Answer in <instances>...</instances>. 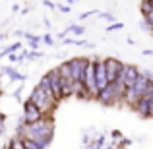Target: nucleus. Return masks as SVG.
<instances>
[{
    "mask_svg": "<svg viewBox=\"0 0 153 149\" xmlns=\"http://www.w3.org/2000/svg\"><path fill=\"white\" fill-rule=\"evenodd\" d=\"M74 2H79V0H74Z\"/></svg>",
    "mask_w": 153,
    "mask_h": 149,
    "instance_id": "nucleus-39",
    "label": "nucleus"
},
{
    "mask_svg": "<svg viewBox=\"0 0 153 149\" xmlns=\"http://www.w3.org/2000/svg\"><path fill=\"white\" fill-rule=\"evenodd\" d=\"M19 12H22L23 16H25V14H29V12H31V4H29V6H25V8H19Z\"/></svg>",
    "mask_w": 153,
    "mask_h": 149,
    "instance_id": "nucleus-28",
    "label": "nucleus"
},
{
    "mask_svg": "<svg viewBox=\"0 0 153 149\" xmlns=\"http://www.w3.org/2000/svg\"><path fill=\"white\" fill-rule=\"evenodd\" d=\"M112 139H114V142H118V139H122V132L120 130H112Z\"/></svg>",
    "mask_w": 153,
    "mask_h": 149,
    "instance_id": "nucleus-25",
    "label": "nucleus"
},
{
    "mask_svg": "<svg viewBox=\"0 0 153 149\" xmlns=\"http://www.w3.org/2000/svg\"><path fill=\"white\" fill-rule=\"evenodd\" d=\"M41 43H43V45H47V47H54V39H52L51 33L41 35Z\"/></svg>",
    "mask_w": 153,
    "mask_h": 149,
    "instance_id": "nucleus-18",
    "label": "nucleus"
},
{
    "mask_svg": "<svg viewBox=\"0 0 153 149\" xmlns=\"http://www.w3.org/2000/svg\"><path fill=\"white\" fill-rule=\"evenodd\" d=\"M97 103L105 105V107H112V105H118L116 103V95H114V85H112V82L108 83L107 87H103L101 91L97 93V97H95Z\"/></svg>",
    "mask_w": 153,
    "mask_h": 149,
    "instance_id": "nucleus-7",
    "label": "nucleus"
},
{
    "mask_svg": "<svg viewBox=\"0 0 153 149\" xmlns=\"http://www.w3.org/2000/svg\"><path fill=\"white\" fill-rule=\"evenodd\" d=\"M43 56H45V54H43L39 49H29L27 54H25V60H27V62H37V60L43 58Z\"/></svg>",
    "mask_w": 153,
    "mask_h": 149,
    "instance_id": "nucleus-14",
    "label": "nucleus"
},
{
    "mask_svg": "<svg viewBox=\"0 0 153 149\" xmlns=\"http://www.w3.org/2000/svg\"><path fill=\"white\" fill-rule=\"evenodd\" d=\"M0 79H2V70H0Z\"/></svg>",
    "mask_w": 153,
    "mask_h": 149,
    "instance_id": "nucleus-37",
    "label": "nucleus"
},
{
    "mask_svg": "<svg viewBox=\"0 0 153 149\" xmlns=\"http://www.w3.org/2000/svg\"><path fill=\"white\" fill-rule=\"evenodd\" d=\"M149 105H151V101L143 95V97H140L136 101V105L132 107V110H134L138 116H142V118H149Z\"/></svg>",
    "mask_w": 153,
    "mask_h": 149,
    "instance_id": "nucleus-9",
    "label": "nucleus"
},
{
    "mask_svg": "<svg viewBox=\"0 0 153 149\" xmlns=\"http://www.w3.org/2000/svg\"><path fill=\"white\" fill-rule=\"evenodd\" d=\"M143 54H146V56H151L153 50H151V49H146V50H143Z\"/></svg>",
    "mask_w": 153,
    "mask_h": 149,
    "instance_id": "nucleus-32",
    "label": "nucleus"
},
{
    "mask_svg": "<svg viewBox=\"0 0 153 149\" xmlns=\"http://www.w3.org/2000/svg\"><path fill=\"white\" fill-rule=\"evenodd\" d=\"M43 6L49 8V10H56V4H54V2H51V0H43Z\"/></svg>",
    "mask_w": 153,
    "mask_h": 149,
    "instance_id": "nucleus-26",
    "label": "nucleus"
},
{
    "mask_svg": "<svg viewBox=\"0 0 153 149\" xmlns=\"http://www.w3.org/2000/svg\"><path fill=\"white\" fill-rule=\"evenodd\" d=\"M14 97L18 99V101H22V87H18V89L14 91Z\"/></svg>",
    "mask_w": 153,
    "mask_h": 149,
    "instance_id": "nucleus-27",
    "label": "nucleus"
},
{
    "mask_svg": "<svg viewBox=\"0 0 153 149\" xmlns=\"http://www.w3.org/2000/svg\"><path fill=\"white\" fill-rule=\"evenodd\" d=\"M23 147H25V149H45L41 143L33 142V139H29V138H23Z\"/></svg>",
    "mask_w": 153,
    "mask_h": 149,
    "instance_id": "nucleus-16",
    "label": "nucleus"
},
{
    "mask_svg": "<svg viewBox=\"0 0 153 149\" xmlns=\"http://www.w3.org/2000/svg\"><path fill=\"white\" fill-rule=\"evenodd\" d=\"M140 78V68L136 64H128V62H122V68L118 72V78L116 79H122V83L126 87L134 85V82Z\"/></svg>",
    "mask_w": 153,
    "mask_h": 149,
    "instance_id": "nucleus-4",
    "label": "nucleus"
},
{
    "mask_svg": "<svg viewBox=\"0 0 153 149\" xmlns=\"http://www.w3.org/2000/svg\"><path fill=\"white\" fill-rule=\"evenodd\" d=\"M0 116H4V114H2V110H0Z\"/></svg>",
    "mask_w": 153,
    "mask_h": 149,
    "instance_id": "nucleus-38",
    "label": "nucleus"
},
{
    "mask_svg": "<svg viewBox=\"0 0 153 149\" xmlns=\"http://www.w3.org/2000/svg\"><path fill=\"white\" fill-rule=\"evenodd\" d=\"M105 66H107L108 82H114V79L118 78L120 68H122V60H118L116 56H105Z\"/></svg>",
    "mask_w": 153,
    "mask_h": 149,
    "instance_id": "nucleus-8",
    "label": "nucleus"
},
{
    "mask_svg": "<svg viewBox=\"0 0 153 149\" xmlns=\"http://www.w3.org/2000/svg\"><path fill=\"white\" fill-rule=\"evenodd\" d=\"M12 12H14V14H16V12H19V4H14V6H12Z\"/></svg>",
    "mask_w": 153,
    "mask_h": 149,
    "instance_id": "nucleus-31",
    "label": "nucleus"
},
{
    "mask_svg": "<svg viewBox=\"0 0 153 149\" xmlns=\"http://www.w3.org/2000/svg\"><path fill=\"white\" fill-rule=\"evenodd\" d=\"M140 12H142V18L153 12V0H140Z\"/></svg>",
    "mask_w": 153,
    "mask_h": 149,
    "instance_id": "nucleus-15",
    "label": "nucleus"
},
{
    "mask_svg": "<svg viewBox=\"0 0 153 149\" xmlns=\"http://www.w3.org/2000/svg\"><path fill=\"white\" fill-rule=\"evenodd\" d=\"M29 101H33V103L37 105V108H39V110H41L45 116H47V114H54L56 107H58V101L52 99V97H49V95H47L39 85H35L33 89H31Z\"/></svg>",
    "mask_w": 153,
    "mask_h": 149,
    "instance_id": "nucleus-2",
    "label": "nucleus"
},
{
    "mask_svg": "<svg viewBox=\"0 0 153 149\" xmlns=\"http://www.w3.org/2000/svg\"><path fill=\"white\" fill-rule=\"evenodd\" d=\"M124 29V23L122 21H112L111 25H107V33H112V31H120Z\"/></svg>",
    "mask_w": 153,
    "mask_h": 149,
    "instance_id": "nucleus-17",
    "label": "nucleus"
},
{
    "mask_svg": "<svg viewBox=\"0 0 153 149\" xmlns=\"http://www.w3.org/2000/svg\"><path fill=\"white\" fill-rule=\"evenodd\" d=\"M66 62L70 66V78L74 82H83V74H85V66L89 64V58H85V56H72Z\"/></svg>",
    "mask_w": 153,
    "mask_h": 149,
    "instance_id": "nucleus-3",
    "label": "nucleus"
},
{
    "mask_svg": "<svg viewBox=\"0 0 153 149\" xmlns=\"http://www.w3.org/2000/svg\"><path fill=\"white\" fill-rule=\"evenodd\" d=\"M6 37H8V33H0V43H2V41H4Z\"/></svg>",
    "mask_w": 153,
    "mask_h": 149,
    "instance_id": "nucleus-35",
    "label": "nucleus"
},
{
    "mask_svg": "<svg viewBox=\"0 0 153 149\" xmlns=\"http://www.w3.org/2000/svg\"><path fill=\"white\" fill-rule=\"evenodd\" d=\"M8 60H10V64H19V52H10Z\"/></svg>",
    "mask_w": 153,
    "mask_h": 149,
    "instance_id": "nucleus-22",
    "label": "nucleus"
},
{
    "mask_svg": "<svg viewBox=\"0 0 153 149\" xmlns=\"http://www.w3.org/2000/svg\"><path fill=\"white\" fill-rule=\"evenodd\" d=\"M47 78H49V85H51V91L52 95H54V99L62 101V91H60V83H62V76H60L58 68H52V70L47 72Z\"/></svg>",
    "mask_w": 153,
    "mask_h": 149,
    "instance_id": "nucleus-5",
    "label": "nucleus"
},
{
    "mask_svg": "<svg viewBox=\"0 0 153 149\" xmlns=\"http://www.w3.org/2000/svg\"><path fill=\"white\" fill-rule=\"evenodd\" d=\"M82 143H83V145H87V143H89V136H87V134L82 136Z\"/></svg>",
    "mask_w": 153,
    "mask_h": 149,
    "instance_id": "nucleus-30",
    "label": "nucleus"
},
{
    "mask_svg": "<svg viewBox=\"0 0 153 149\" xmlns=\"http://www.w3.org/2000/svg\"><path fill=\"white\" fill-rule=\"evenodd\" d=\"M97 16H99L101 19H105V21H111V23L114 21V16H112V14H108V12H99Z\"/></svg>",
    "mask_w": 153,
    "mask_h": 149,
    "instance_id": "nucleus-20",
    "label": "nucleus"
},
{
    "mask_svg": "<svg viewBox=\"0 0 153 149\" xmlns=\"http://www.w3.org/2000/svg\"><path fill=\"white\" fill-rule=\"evenodd\" d=\"M140 27H142V31H146V33H153V25L147 23L146 18H142V23H140Z\"/></svg>",
    "mask_w": 153,
    "mask_h": 149,
    "instance_id": "nucleus-19",
    "label": "nucleus"
},
{
    "mask_svg": "<svg viewBox=\"0 0 153 149\" xmlns=\"http://www.w3.org/2000/svg\"><path fill=\"white\" fill-rule=\"evenodd\" d=\"M93 145H95V149H103L105 147V136H99V138L93 142Z\"/></svg>",
    "mask_w": 153,
    "mask_h": 149,
    "instance_id": "nucleus-23",
    "label": "nucleus"
},
{
    "mask_svg": "<svg viewBox=\"0 0 153 149\" xmlns=\"http://www.w3.org/2000/svg\"><path fill=\"white\" fill-rule=\"evenodd\" d=\"M54 130H56V124H54V114H47L43 118L35 120V122H23V118H19L18 128H16V136L19 138H29L33 142L41 143L43 147H49L52 138H54Z\"/></svg>",
    "mask_w": 153,
    "mask_h": 149,
    "instance_id": "nucleus-1",
    "label": "nucleus"
},
{
    "mask_svg": "<svg viewBox=\"0 0 153 149\" xmlns=\"http://www.w3.org/2000/svg\"><path fill=\"white\" fill-rule=\"evenodd\" d=\"M6 149H25L23 147V138H19V136H12L10 142H8Z\"/></svg>",
    "mask_w": 153,
    "mask_h": 149,
    "instance_id": "nucleus-13",
    "label": "nucleus"
},
{
    "mask_svg": "<svg viewBox=\"0 0 153 149\" xmlns=\"http://www.w3.org/2000/svg\"><path fill=\"white\" fill-rule=\"evenodd\" d=\"M0 97H2V87H0Z\"/></svg>",
    "mask_w": 153,
    "mask_h": 149,
    "instance_id": "nucleus-36",
    "label": "nucleus"
},
{
    "mask_svg": "<svg viewBox=\"0 0 153 149\" xmlns=\"http://www.w3.org/2000/svg\"><path fill=\"white\" fill-rule=\"evenodd\" d=\"M99 12L97 10H87V12H83V14H79V19H87V18H93V16H97Z\"/></svg>",
    "mask_w": 153,
    "mask_h": 149,
    "instance_id": "nucleus-21",
    "label": "nucleus"
},
{
    "mask_svg": "<svg viewBox=\"0 0 153 149\" xmlns=\"http://www.w3.org/2000/svg\"><path fill=\"white\" fill-rule=\"evenodd\" d=\"M56 10L62 12V14H70L72 8H70V6H66V4H56Z\"/></svg>",
    "mask_w": 153,
    "mask_h": 149,
    "instance_id": "nucleus-24",
    "label": "nucleus"
},
{
    "mask_svg": "<svg viewBox=\"0 0 153 149\" xmlns=\"http://www.w3.org/2000/svg\"><path fill=\"white\" fill-rule=\"evenodd\" d=\"M0 70H2V76H8L12 82H25V78H27L25 74H19V72L16 70L14 64H8V66H0Z\"/></svg>",
    "mask_w": 153,
    "mask_h": 149,
    "instance_id": "nucleus-10",
    "label": "nucleus"
},
{
    "mask_svg": "<svg viewBox=\"0 0 153 149\" xmlns=\"http://www.w3.org/2000/svg\"><path fill=\"white\" fill-rule=\"evenodd\" d=\"M43 23H45V27H51V19L49 18H45V21H43Z\"/></svg>",
    "mask_w": 153,
    "mask_h": 149,
    "instance_id": "nucleus-34",
    "label": "nucleus"
},
{
    "mask_svg": "<svg viewBox=\"0 0 153 149\" xmlns=\"http://www.w3.org/2000/svg\"><path fill=\"white\" fill-rule=\"evenodd\" d=\"M43 112L37 108V105L33 103V101H23V114H22V118H23V122H35V120H39V118H43Z\"/></svg>",
    "mask_w": 153,
    "mask_h": 149,
    "instance_id": "nucleus-6",
    "label": "nucleus"
},
{
    "mask_svg": "<svg viewBox=\"0 0 153 149\" xmlns=\"http://www.w3.org/2000/svg\"><path fill=\"white\" fill-rule=\"evenodd\" d=\"M19 49H22V41H14L12 45H8V47H4L2 50H0V58H4V56H8L10 52H18Z\"/></svg>",
    "mask_w": 153,
    "mask_h": 149,
    "instance_id": "nucleus-12",
    "label": "nucleus"
},
{
    "mask_svg": "<svg viewBox=\"0 0 153 149\" xmlns=\"http://www.w3.org/2000/svg\"><path fill=\"white\" fill-rule=\"evenodd\" d=\"M149 118H153V101H151V105H149Z\"/></svg>",
    "mask_w": 153,
    "mask_h": 149,
    "instance_id": "nucleus-33",
    "label": "nucleus"
},
{
    "mask_svg": "<svg viewBox=\"0 0 153 149\" xmlns=\"http://www.w3.org/2000/svg\"><path fill=\"white\" fill-rule=\"evenodd\" d=\"M143 18L147 19V23H149V25H153V12H151V14H147V16H143Z\"/></svg>",
    "mask_w": 153,
    "mask_h": 149,
    "instance_id": "nucleus-29",
    "label": "nucleus"
},
{
    "mask_svg": "<svg viewBox=\"0 0 153 149\" xmlns=\"http://www.w3.org/2000/svg\"><path fill=\"white\" fill-rule=\"evenodd\" d=\"M23 37H25L27 45H29V49H39V45H41V35H33V33H23Z\"/></svg>",
    "mask_w": 153,
    "mask_h": 149,
    "instance_id": "nucleus-11",
    "label": "nucleus"
}]
</instances>
